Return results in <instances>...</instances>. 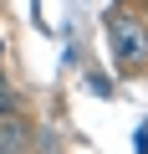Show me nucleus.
Returning <instances> with one entry per match:
<instances>
[{"instance_id": "f257e3e1", "label": "nucleus", "mask_w": 148, "mask_h": 154, "mask_svg": "<svg viewBox=\"0 0 148 154\" xmlns=\"http://www.w3.org/2000/svg\"><path fill=\"white\" fill-rule=\"evenodd\" d=\"M107 41H112V57H118L123 72L138 67V62H148V21H143V16L112 11V16H107Z\"/></svg>"}, {"instance_id": "f03ea898", "label": "nucleus", "mask_w": 148, "mask_h": 154, "mask_svg": "<svg viewBox=\"0 0 148 154\" xmlns=\"http://www.w3.org/2000/svg\"><path fill=\"white\" fill-rule=\"evenodd\" d=\"M26 149H31V128H26V118H21V113L0 118V154H26Z\"/></svg>"}, {"instance_id": "7ed1b4c3", "label": "nucleus", "mask_w": 148, "mask_h": 154, "mask_svg": "<svg viewBox=\"0 0 148 154\" xmlns=\"http://www.w3.org/2000/svg\"><path fill=\"white\" fill-rule=\"evenodd\" d=\"M10 113H21V103H16V88H10V77L0 72V118H10Z\"/></svg>"}, {"instance_id": "20e7f679", "label": "nucleus", "mask_w": 148, "mask_h": 154, "mask_svg": "<svg viewBox=\"0 0 148 154\" xmlns=\"http://www.w3.org/2000/svg\"><path fill=\"white\" fill-rule=\"evenodd\" d=\"M0 51H5V41H0Z\"/></svg>"}]
</instances>
